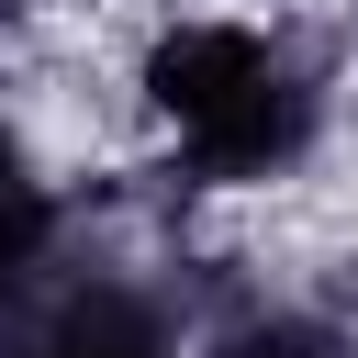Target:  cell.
<instances>
[{"instance_id":"1","label":"cell","mask_w":358,"mask_h":358,"mask_svg":"<svg viewBox=\"0 0 358 358\" xmlns=\"http://www.w3.org/2000/svg\"><path fill=\"white\" fill-rule=\"evenodd\" d=\"M257 90H268L257 34H213V22H201V34H168V45H157V101H168L190 134L224 123L235 101H257Z\"/></svg>"},{"instance_id":"2","label":"cell","mask_w":358,"mask_h":358,"mask_svg":"<svg viewBox=\"0 0 358 358\" xmlns=\"http://www.w3.org/2000/svg\"><path fill=\"white\" fill-rule=\"evenodd\" d=\"M56 358H157V347H145V324H134V313H112V302H101V313H78V324H67V347H56Z\"/></svg>"},{"instance_id":"3","label":"cell","mask_w":358,"mask_h":358,"mask_svg":"<svg viewBox=\"0 0 358 358\" xmlns=\"http://www.w3.org/2000/svg\"><path fill=\"white\" fill-rule=\"evenodd\" d=\"M34 235H45V213H34V201H0V257H22Z\"/></svg>"},{"instance_id":"4","label":"cell","mask_w":358,"mask_h":358,"mask_svg":"<svg viewBox=\"0 0 358 358\" xmlns=\"http://www.w3.org/2000/svg\"><path fill=\"white\" fill-rule=\"evenodd\" d=\"M224 358H313V336H291V324H280V336H235Z\"/></svg>"}]
</instances>
